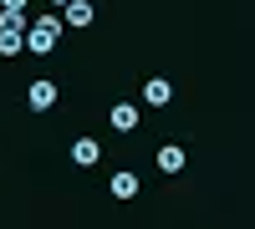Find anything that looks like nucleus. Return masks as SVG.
<instances>
[{
	"instance_id": "nucleus-6",
	"label": "nucleus",
	"mask_w": 255,
	"mask_h": 229,
	"mask_svg": "<svg viewBox=\"0 0 255 229\" xmlns=\"http://www.w3.org/2000/svg\"><path fill=\"white\" fill-rule=\"evenodd\" d=\"M138 128V107H133V102H118V107H113V133H133Z\"/></svg>"
},
{
	"instance_id": "nucleus-1",
	"label": "nucleus",
	"mask_w": 255,
	"mask_h": 229,
	"mask_svg": "<svg viewBox=\"0 0 255 229\" xmlns=\"http://www.w3.org/2000/svg\"><path fill=\"white\" fill-rule=\"evenodd\" d=\"M56 41H61V15H41L26 26V51H36V56H51Z\"/></svg>"
},
{
	"instance_id": "nucleus-10",
	"label": "nucleus",
	"mask_w": 255,
	"mask_h": 229,
	"mask_svg": "<svg viewBox=\"0 0 255 229\" xmlns=\"http://www.w3.org/2000/svg\"><path fill=\"white\" fill-rule=\"evenodd\" d=\"M20 46H26V36H20V31H0V56H15Z\"/></svg>"
},
{
	"instance_id": "nucleus-4",
	"label": "nucleus",
	"mask_w": 255,
	"mask_h": 229,
	"mask_svg": "<svg viewBox=\"0 0 255 229\" xmlns=\"http://www.w3.org/2000/svg\"><path fill=\"white\" fill-rule=\"evenodd\" d=\"M143 102H148V107H168V102H174V87H168L163 76H153V81H143Z\"/></svg>"
},
{
	"instance_id": "nucleus-5",
	"label": "nucleus",
	"mask_w": 255,
	"mask_h": 229,
	"mask_svg": "<svg viewBox=\"0 0 255 229\" xmlns=\"http://www.w3.org/2000/svg\"><path fill=\"white\" fill-rule=\"evenodd\" d=\"M26 102H31L36 112H46L51 102H56V81H31V92H26Z\"/></svg>"
},
{
	"instance_id": "nucleus-11",
	"label": "nucleus",
	"mask_w": 255,
	"mask_h": 229,
	"mask_svg": "<svg viewBox=\"0 0 255 229\" xmlns=\"http://www.w3.org/2000/svg\"><path fill=\"white\" fill-rule=\"evenodd\" d=\"M0 10H26V0H0Z\"/></svg>"
},
{
	"instance_id": "nucleus-9",
	"label": "nucleus",
	"mask_w": 255,
	"mask_h": 229,
	"mask_svg": "<svg viewBox=\"0 0 255 229\" xmlns=\"http://www.w3.org/2000/svg\"><path fill=\"white\" fill-rule=\"evenodd\" d=\"M26 26H31L26 10H0V31H20V36H26Z\"/></svg>"
},
{
	"instance_id": "nucleus-3",
	"label": "nucleus",
	"mask_w": 255,
	"mask_h": 229,
	"mask_svg": "<svg viewBox=\"0 0 255 229\" xmlns=\"http://www.w3.org/2000/svg\"><path fill=\"white\" fill-rule=\"evenodd\" d=\"M97 158H102V143L97 138H77L72 143V163H77V168H92Z\"/></svg>"
},
{
	"instance_id": "nucleus-8",
	"label": "nucleus",
	"mask_w": 255,
	"mask_h": 229,
	"mask_svg": "<svg viewBox=\"0 0 255 229\" xmlns=\"http://www.w3.org/2000/svg\"><path fill=\"white\" fill-rule=\"evenodd\" d=\"M138 194V173H113V199H133Z\"/></svg>"
},
{
	"instance_id": "nucleus-12",
	"label": "nucleus",
	"mask_w": 255,
	"mask_h": 229,
	"mask_svg": "<svg viewBox=\"0 0 255 229\" xmlns=\"http://www.w3.org/2000/svg\"><path fill=\"white\" fill-rule=\"evenodd\" d=\"M51 5H56V10H61V5H67V0H51Z\"/></svg>"
},
{
	"instance_id": "nucleus-7",
	"label": "nucleus",
	"mask_w": 255,
	"mask_h": 229,
	"mask_svg": "<svg viewBox=\"0 0 255 229\" xmlns=\"http://www.w3.org/2000/svg\"><path fill=\"white\" fill-rule=\"evenodd\" d=\"M158 168H163V173H179V168H184V148H179V143L158 148Z\"/></svg>"
},
{
	"instance_id": "nucleus-2",
	"label": "nucleus",
	"mask_w": 255,
	"mask_h": 229,
	"mask_svg": "<svg viewBox=\"0 0 255 229\" xmlns=\"http://www.w3.org/2000/svg\"><path fill=\"white\" fill-rule=\"evenodd\" d=\"M56 15L67 20V26H77V31H82V26H92V15H97V10L87 5V0H67V5H61Z\"/></svg>"
}]
</instances>
